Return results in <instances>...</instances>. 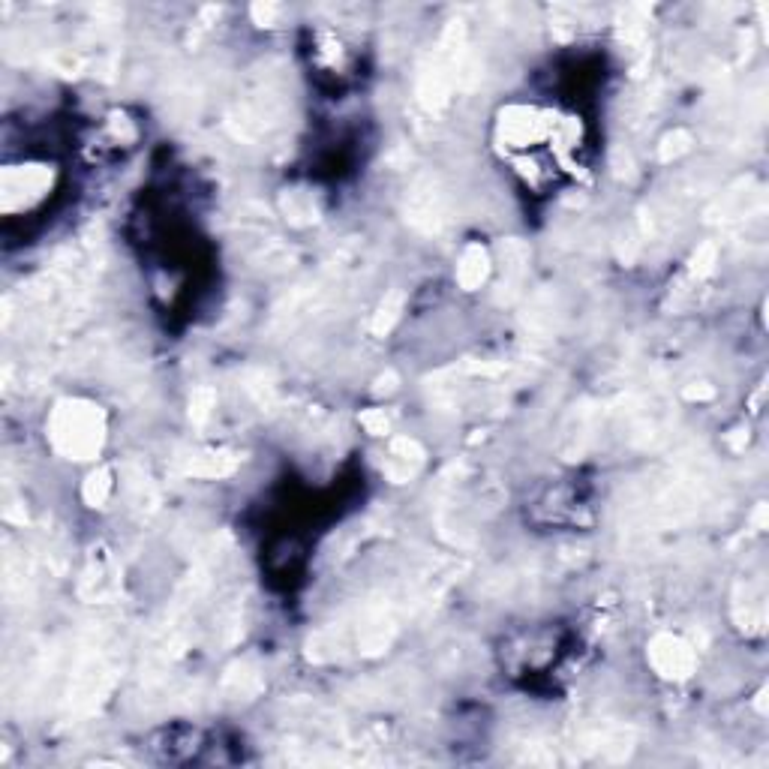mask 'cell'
<instances>
[{"label": "cell", "mask_w": 769, "mask_h": 769, "mask_svg": "<svg viewBox=\"0 0 769 769\" xmlns=\"http://www.w3.org/2000/svg\"><path fill=\"white\" fill-rule=\"evenodd\" d=\"M52 442L61 454L85 460L103 442V418L91 403H61L52 415Z\"/></svg>", "instance_id": "obj_1"}, {"label": "cell", "mask_w": 769, "mask_h": 769, "mask_svg": "<svg viewBox=\"0 0 769 769\" xmlns=\"http://www.w3.org/2000/svg\"><path fill=\"white\" fill-rule=\"evenodd\" d=\"M109 487H112L109 472H97V475H91V478H88V487H85L88 502H91V505H100V502L109 496Z\"/></svg>", "instance_id": "obj_4"}, {"label": "cell", "mask_w": 769, "mask_h": 769, "mask_svg": "<svg viewBox=\"0 0 769 769\" xmlns=\"http://www.w3.org/2000/svg\"><path fill=\"white\" fill-rule=\"evenodd\" d=\"M490 271V262H487V253L481 247H469L460 259V268H457V280L463 289H478L484 283Z\"/></svg>", "instance_id": "obj_3"}, {"label": "cell", "mask_w": 769, "mask_h": 769, "mask_svg": "<svg viewBox=\"0 0 769 769\" xmlns=\"http://www.w3.org/2000/svg\"><path fill=\"white\" fill-rule=\"evenodd\" d=\"M649 658H652V667L667 679H682L694 667V652L679 637H670V634L655 637V643L649 649Z\"/></svg>", "instance_id": "obj_2"}]
</instances>
